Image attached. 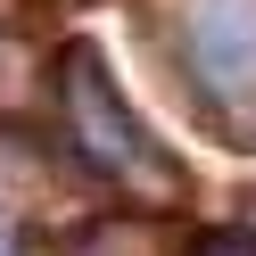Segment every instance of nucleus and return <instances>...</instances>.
I'll return each mask as SVG.
<instances>
[{"label": "nucleus", "instance_id": "obj_3", "mask_svg": "<svg viewBox=\"0 0 256 256\" xmlns=\"http://www.w3.org/2000/svg\"><path fill=\"white\" fill-rule=\"evenodd\" d=\"M74 256H157V240L140 232V223H116V232H91Z\"/></svg>", "mask_w": 256, "mask_h": 256}, {"label": "nucleus", "instance_id": "obj_4", "mask_svg": "<svg viewBox=\"0 0 256 256\" xmlns=\"http://www.w3.org/2000/svg\"><path fill=\"white\" fill-rule=\"evenodd\" d=\"M206 256H256V248H206Z\"/></svg>", "mask_w": 256, "mask_h": 256}, {"label": "nucleus", "instance_id": "obj_2", "mask_svg": "<svg viewBox=\"0 0 256 256\" xmlns=\"http://www.w3.org/2000/svg\"><path fill=\"white\" fill-rule=\"evenodd\" d=\"M174 42H182V74L206 100V116L256 140V0H182Z\"/></svg>", "mask_w": 256, "mask_h": 256}, {"label": "nucleus", "instance_id": "obj_1", "mask_svg": "<svg viewBox=\"0 0 256 256\" xmlns=\"http://www.w3.org/2000/svg\"><path fill=\"white\" fill-rule=\"evenodd\" d=\"M58 124H66L74 157H83L124 206H174L182 198V157L132 116V100L116 91V74L91 50L58 58Z\"/></svg>", "mask_w": 256, "mask_h": 256}]
</instances>
